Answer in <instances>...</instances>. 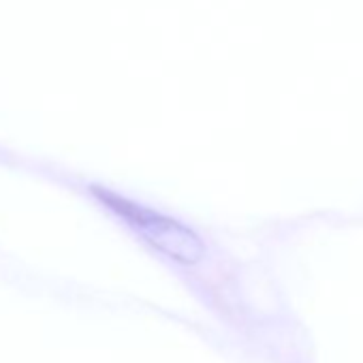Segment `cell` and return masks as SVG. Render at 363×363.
I'll return each mask as SVG.
<instances>
[{"label":"cell","instance_id":"obj_1","mask_svg":"<svg viewBox=\"0 0 363 363\" xmlns=\"http://www.w3.org/2000/svg\"><path fill=\"white\" fill-rule=\"evenodd\" d=\"M92 193H94L107 208H111L113 212H118L122 218H126V220L133 223L135 227L143 229L145 233H156V235H154V238H156L154 244H158V246H162V248H167L164 235H171V233H175V235L186 233V229H182L175 220H169V218H164V216H160V214H156V212L143 210V208H139V206H135V203H130V201H126V199H122V197H118V195H113V193H109V191L92 189Z\"/></svg>","mask_w":363,"mask_h":363}]
</instances>
